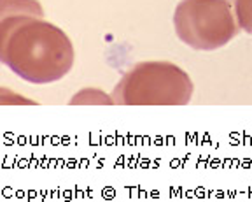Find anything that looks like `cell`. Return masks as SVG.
<instances>
[{
    "instance_id": "1",
    "label": "cell",
    "mask_w": 252,
    "mask_h": 202,
    "mask_svg": "<svg viewBox=\"0 0 252 202\" xmlns=\"http://www.w3.org/2000/svg\"><path fill=\"white\" fill-rule=\"evenodd\" d=\"M74 46L56 25L37 16L0 20V60L21 80L49 84L74 67Z\"/></svg>"
},
{
    "instance_id": "2",
    "label": "cell",
    "mask_w": 252,
    "mask_h": 202,
    "mask_svg": "<svg viewBox=\"0 0 252 202\" xmlns=\"http://www.w3.org/2000/svg\"><path fill=\"white\" fill-rule=\"evenodd\" d=\"M193 81L179 65L165 60L140 62L123 76L112 91L121 106H186Z\"/></svg>"
},
{
    "instance_id": "3",
    "label": "cell",
    "mask_w": 252,
    "mask_h": 202,
    "mask_svg": "<svg viewBox=\"0 0 252 202\" xmlns=\"http://www.w3.org/2000/svg\"><path fill=\"white\" fill-rule=\"evenodd\" d=\"M173 27L179 39L198 51L222 48L242 30L229 0H181Z\"/></svg>"
},
{
    "instance_id": "4",
    "label": "cell",
    "mask_w": 252,
    "mask_h": 202,
    "mask_svg": "<svg viewBox=\"0 0 252 202\" xmlns=\"http://www.w3.org/2000/svg\"><path fill=\"white\" fill-rule=\"evenodd\" d=\"M11 16L44 18V11L35 0H0V20Z\"/></svg>"
},
{
    "instance_id": "5",
    "label": "cell",
    "mask_w": 252,
    "mask_h": 202,
    "mask_svg": "<svg viewBox=\"0 0 252 202\" xmlns=\"http://www.w3.org/2000/svg\"><path fill=\"white\" fill-rule=\"evenodd\" d=\"M74 106H84V104H93V106H109L114 104L112 95H107L105 91L98 90V88H84V90L77 91L74 99L70 100Z\"/></svg>"
},
{
    "instance_id": "6",
    "label": "cell",
    "mask_w": 252,
    "mask_h": 202,
    "mask_svg": "<svg viewBox=\"0 0 252 202\" xmlns=\"http://www.w3.org/2000/svg\"><path fill=\"white\" fill-rule=\"evenodd\" d=\"M238 27L252 36V0H233Z\"/></svg>"
}]
</instances>
